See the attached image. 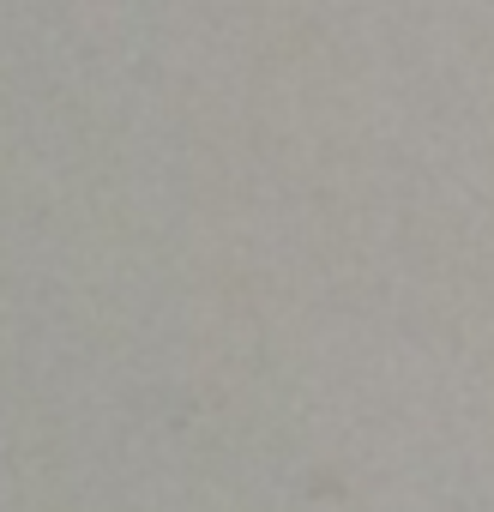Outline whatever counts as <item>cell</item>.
Masks as SVG:
<instances>
[]
</instances>
